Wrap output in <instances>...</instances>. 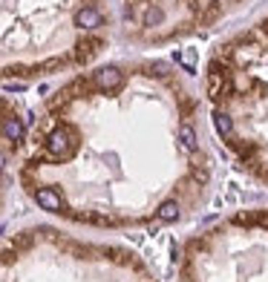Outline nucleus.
Wrapping results in <instances>:
<instances>
[{"instance_id": "nucleus-1", "label": "nucleus", "mask_w": 268, "mask_h": 282, "mask_svg": "<svg viewBox=\"0 0 268 282\" xmlns=\"http://www.w3.org/2000/svg\"><path fill=\"white\" fill-rule=\"evenodd\" d=\"M208 95L214 101H225V98L233 95V78H231V69L228 63L216 58L208 69Z\"/></svg>"}, {"instance_id": "nucleus-2", "label": "nucleus", "mask_w": 268, "mask_h": 282, "mask_svg": "<svg viewBox=\"0 0 268 282\" xmlns=\"http://www.w3.org/2000/svg\"><path fill=\"white\" fill-rule=\"evenodd\" d=\"M75 147H78V135H75L72 127H66V124L55 127V130L46 135V153L58 161L70 159L72 153H75Z\"/></svg>"}, {"instance_id": "nucleus-3", "label": "nucleus", "mask_w": 268, "mask_h": 282, "mask_svg": "<svg viewBox=\"0 0 268 282\" xmlns=\"http://www.w3.org/2000/svg\"><path fill=\"white\" fill-rule=\"evenodd\" d=\"M92 81H95V87H98L101 92H116V89L124 84V72L118 69V66H101Z\"/></svg>"}, {"instance_id": "nucleus-4", "label": "nucleus", "mask_w": 268, "mask_h": 282, "mask_svg": "<svg viewBox=\"0 0 268 282\" xmlns=\"http://www.w3.org/2000/svg\"><path fill=\"white\" fill-rule=\"evenodd\" d=\"M35 202L41 210H49V213H63V199L55 187H38L35 190Z\"/></svg>"}, {"instance_id": "nucleus-5", "label": "nucleus", "mask_w": 268, "mask_h": 282, "mask_svg": "<svg viewBox=\"0 0 268 282\" xmlns=\"http://www.w3.org/2000/svg\"><path fill=\"white\" fill-rule=\"evenodd\" d=\"M101 23H104V15H101L95 6H84V9H78L75 12V26H81V29H98Z\"/></svg>"}, {"instance_id": "nucleus-6", "label": "nucleus", "mask_w": 268, "mask_h": 282, "mask_svg": "<svg viewBox=\"0 0 268 282\" xmlns=\"http://www.w3.org/2000/svg\"><path fill=\"white\" fill-rule=\"evenodd\" d=\"M0 132H3L9 141H23V135H26V124L20 121V118H15V115H9V118L3 121V127H0Z\"/></svg>"}, {"instance_id": "nucleus-7", "label": "nucleus", "mask_w": 268, "mask_h": 282, "mask_svg": "<svg viewBox=\"0 0 268 282\" xmlns=\"http://www.w3.org/2000/svg\"><path fill=\"white\" fill-rule=\"evenodd\" d=\"M156 216H159V222H176L179 216H182V207H179L176 199H164V202L159 204Z\"/></svg>"}, {"instance_id": "nucleus-8", "label": "nucleus", "mask_w": 268, "mask_h": 282, "mask_svg": "<svg viewBox=\"0 0 268 282\" xmlns=\"http://www.w3.org/2000/svg\"><path fill=\"white\" fill-rule=\"evenodd\" d=\"M179 144H182V150L193 153L199 147L196 144V130L190 127V121H182V127H179Z\"/></svg>"}, {"instance_id": "nucleus-9", "label": "nucleus", "mask_w": 268, "mask_h": 282, "mask_svg": "<svg viewBox=\"0 0 268 282\" xmlns=\"http://www.w3.org/2000/svg\"><path fill=\"white\" fill-rule=\"evenodd\" d=\"M214 127H216V132H222L225 138H231V135H233V121H231V115L222 113V110H214Z\"/></svg>"}, {"instance_id": "nucleus-10", "label": "nucleus", "mask_w": 268, "mask_h": 282, "mask_svg": "<svg viewBox=\"0 0 268 282\" xmlns=\"http://www.w3.org/2000/svg\"><path fill=\"white\" fill-rule=\"evenodd\" d=\"M228 144H231L233 150L240 153V156H242V159H245V161H248V164H254V156H257V147H254L251 141H240V138H233V135H231V138H228Z\"/></svg>"}, {"instance_id": "nucleus-11", "label": "nucleus", "mask_w": 268, "mask_h": 282, "mask_svg": "<svg viewBox=\"0 0 268 282\" xmlns=\"http://www.w3.org/2000/svg\"><path fill=\"white\" fill-rule=\"evenodd\" d=\"M144 26H159L161 20H164V12L156 6V3H147V9H144Z\"/></svg>"}, {"instance_id": "nucleus-12", "label": "nucleus", "mask_w": 268, "mask_h": 282, "mask_svg": "<svg viewBox=\"0 0 268 282\" xmlns=\"http://www.w3.org/2000/svg\"><path fill=\"white\" fill-rule=\"evenodd\" d=\"M190 179H193L196 185H208V179H211V173H208V167L202 164V167H193V170H190Z\"/></svg>"}, {"instance_id": "nucleus-13", "label": "nucleus", "mask_w": 268, "mask_h": 282, "mask_svg": "<svg viewBox=\"0 0 268 282\" xmlns=\"http://www.w3.org/2000/svg\"><path fill=\"white\" fill-rule=\"evenodd\" d=\"M95 46H98V41H87V44H81L78 61H89V58H92V52H95Z\"/></svg>"}, {"instance_id": "nucleus-14", "label": "nucleus", "mask_w": 268, "mask_h": 282, "mask_svg": "<svg viewBox=\"0 0 268 282\" xmlns=\"http://www.w3.org/2000/svg\"><path fill=\"white\" fill-rule=\"evenodd\" d=\"M147 72H150V75H159V78H168L170 66H168V63H161V61H156V63H150V66H147Z\"/></svg>"}, {"instance_id": "nucleus-15", "label": "nucleus", "mask_w": 268, "mask_h": 282, "mask_svg": "<svg viewBox=\"0 0 268 282\" xmlns=\"http://www.w3.org/2000/svg\"><path fill=\"white\" fill-rule=\"evenodd\" d=\"M176 61L185 66L188 72H193V52H185V55H176Z\"/></svg>"}, {"instance_id": "nucleus-16", "label": "nucleus", "mask_w": 268, "mask_h": 282, "mask_svg": "<svg viewBox=\"0 0 268 282\" xmlns=\"http://www.w3.org/2000/svg\"><path fill=\"white\" fill-rule=\"evenodd\" d=\"M233 225H245V228H251V225H254V216H251V213H237V216H233Z\"/></svg>"}, {"instance_id": "nucleus-17", "label": "nucleus", "mask_w": 268, "mask_h": 282, "mask_svg": "<svg viewBox=\"0 0 268 282\" xmlns=\"http://www.w3.org/2000/svg\"><path fill=\"white\" fill-rule=\"evenodd\" d=\"M32 239H35L32 233H23V236L15 239V248H29V245H32Z\"/></svg>"}, {"instance_id": "nucleus-18", "label": "nucleus", "mask_w": 268, "mask_h": 282, "mask_svg": "<svg viewBox=\"0 0 268 282\" xmlns=\"http://www.w3.org/2000/svg\"><path fill=\"white\" fill-rule=\"evenodd\" d=\"M6 89H9V92H20V89H23V84H6Z\"/></svg>"}, {"instance_id": "nucleus-19", "label": "nucleus", "mask_w": 268, "mask_h": 282, "mask_svg": "<svg viewBox=\"0 0 268 282\" xmlns=\"http://www.w3.org/2000/svg\"><path fill=\"white\" fill-rule=\"evenodd\" d=\"M6 167V156H3V153H0V170Z\"/></svg>"}, {"instance_id": "nucleus-20", "label": "nucleus", "mask_w": 268, "mask_h": 282, "mask_svg": "<svg viewBox=\"0 0 268 282\" xmlns=\"http://www.w3.org/2000/svg\"><path fill=\"white\" fill-rule=\"evenodd\" d=\"M262 29H265V32H268V20H265V23H262Z\"/></svg>"}]
</instances>
